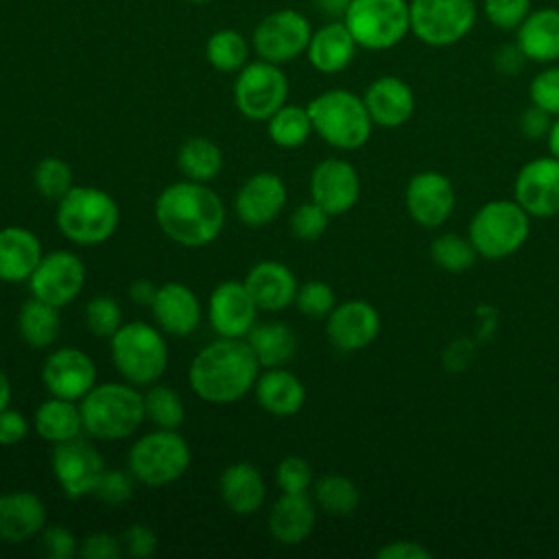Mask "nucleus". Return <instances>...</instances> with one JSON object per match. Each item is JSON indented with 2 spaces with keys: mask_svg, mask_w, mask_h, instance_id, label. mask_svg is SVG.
<instances>
[{
  "mask_svg": "<svg viewBox=\"0 0 559 559\" xmlns=\"http://www.w3.org/2000/svg\"><path fill=\"white\" fill-rule=\"evenodd\" d=\"M41 255V242L31 229L20 225L0 229V282H28Z\"/></svg>",
  "mask_w": 559,
  "mask_h": 559,
  "instance_id": "27",
  "label": "nucleus"
},
{
  "mask_svg": "<svg viewBox=\"0 0 559 559\" xmlns=\"http://www.w3.org/2000/svg\"><path fill=\"white\" fill-rule=\"evenodd\" d=\"M312 129L334 148H360L369 135L373 120L360 96L349 90H328L308 105Z\"/></svg>",
  "mask_w": 559,
  "mask_h": 559,
  "instance_id": "6",
  "label": "nucleus"
},
{
  "mask_svg": "<svg viewBox=\"0 0 559 559\" xmlns=\"http://www.w3.org/2000/svg\"><path fill=\"white\" fill-rule=\"evenodd\" d=\"M515 44L524 52L526 61H559V9H531L524 22L515 28Z\"/></svg>",
  "mask_w": 559,
  "mask_h": 559,
  "instance_id": "26",
  "label": "nucleus"
},
{
  "mask_svg": "<svg viewBox=\"0 0 559 559\" xmlns=\"http://www.w3.org/2000/svg\"><path fill=\"white\" fill-rule=\"evenodd\" d=\"M159 229L177 245L205 247L225 225L221 197L201 181H177L166 186L155 201Z\"/></svg>",
  "mask_w": 559,
  "mask_h": 559,
  "instance_id": "1",
  "label": "nucleus"
},
{
  "mask_svg": "<svg viewBox=\"0 0 559 559\" xmlns=\"http://www.w3.org/2000/svg\"><path fill=\"white\" fill-rule=\"evenodd\" d=\"M330 214L314 201L301 203L290 214V231L299 240H317L328 227Z\"/></svg>",
  "mask_w": 559,
  "mask_h": 559,
  "instance_id": "46",
  "label": "nucleus"
},
{
  "mask_svg": "<svg viewBox=\"0 0 559 559\" xmlns=\"http://www.w3.org/2000/svg\"><path fill=\"white\" fill-rule=\"evenodd\" d=\"M127 465L142 485L162 487L188 472L190 445L177 430L157 428L131 445Z\"/></svg>",
  "mask_w": 559,
  "mask_h": 559,
  "instance_id": "8",
  "label": "nucleus"
},
{
  "mask_svg": "<svg viewBox=\"0 0 559 559\" xmlns=\"http://www.w3.org/2000/svg\"><path fill=\"white\" fill-rule=\"evenodd\" d=\"M373 124L384 129L402 127L415 111V96L400 76H380L365 90L362 96Z\"/></svg>",
  "mask_w": 559,
  "mask_h": 559,
  "instance_id": "24",
  "label": "nucleus"
},
{
  "mask_svg": "<svg viewBox=\"0 0 559 559\" xmlns=\"http://www.w3.org/2000/svg\"><path fill=\"white\" fill-rule=\"evenodd\" d=\"M317 511L306 493H282L269 513V533L284 546L301 544L314 528Z\"/></svg>",
  "mask_w": 559,
  "mask_h": 559,
  "instance_id": "30",
  "label": "nucleus"
},
{
  "mask_svg": "<svg viewBox=\"0 0 559 559\" xmlns=\"http://www.w3.org/2000/svg\"><path fill=\"white\" fill-rule=\"evenodd\" d=\"M552 127V114H548L546 109L531 105L528 109H524V114L520 116V131L528 138V140H539V138H548V131Z\"/></svg>",
  "mask_w": 559,
  "mask_h": 559,
  "instance_id": "53",
  "label": "nucleus"
},
{
  "mask_svg": "<svg viewBox=\"0 0 559 559\" xmlns=\"http://www.w3.org/2000/svg\"><path fill=\"white\" fill-rule=\"evenodd\" d=\"M46 526V507L33 491L0 496V542L22 544L37 537Z\"/></svg>",
  "mask_w": 559,
  "mask_h": 559,
  "instance_id": "25",
  "label": "nucleus"
},
{
  "mask_svg": "<svg viewBox=\"0 0 559 559\" xmlns=\"http://www.w3.org/2000/svg\"><path fill=\"white\" fill-rule=\"evenodd\" d=\"M11 402V382L9 376L0 369V411H4Z\"/></svg>",
  "mask_w": 559,
  "mask_h": 559,
  "instance_id": "58",
  "label": "nucleus"
},
{
  "mask_svg": "<svg viewBox=\"0 0 559 559\" xmlns=\"http://www.w3.org/2000/svg\"><path fill=\"white\" fill-rule=\"evenodd\" d=\"M258 371L260 362L245 338L218 336L192 358L188 382L203 402L231 404L255 386Z\"/></svg>",
  "mask_w": 559,
  "mask_h": 559,
  "instance_id": "2",
  "label": "nucleus"
},
{
  "mask_svg": "<svg viewBox=\"0 0 559 559\" xmlns=\"http://www.w3.org/2000/svg\"><path fill=\"white\" fill-rule=\"evenodd\" d=\"M205 57L218 72H238L249 63V41L234 28H218L205 41Z\"/></svg>",
  "mask_w": 559,
  "mask_h": 559,
  "instance_id": "37",
  "label": "nucleus"
},
{
  "mask_svg": "<svg viewBox=\"0 0 559 559\" xmlns=\"http://www.w3.org/2000/svg\"><path fill=\"white\" fill-rule=\"evenodd\" d=\"M515 201L528 216L550 218L559 214V159L537 157L524 164L515 177Z\"/></svg>",
  "mask_w": 559,
  "mask_h": 559,
  "instance_id": "17",
  "label": "nucleus"
},
{
  "mask_svg": "<svg viewBox=\"0 0 559 559\" xmlns=\"http://www.w3.org/2000/svg\"><path fill=\"white\" fill-rule=\"evenodd\" d=\"M314 500L330 515H349L358 509V487L341 474H328L314 483Z\"/></svg>",
  "mask_w": 559,
  "mask_h": 559,
  "instance_id": "38",
  "label": "nucleus"
},
{
  "mask_svg": "<svg viewBox=\"0 0 559 559\" xmlns=\"http://www.w3.org/2000/svg\"><path fill=\"white\" fill-rule=\"evenodd\" d=\"M39 546L41 552L50 559H72L79 552L76 537L61 524L44 526L39 533Z\"/></svg>",
  "mask_w": 559,
  "mask_h": 559,
  "instance_id": "49",
  "label": "nucleus"
},
{
  "mask_svg": "<svg viewBox=\"0 0 559 559\" xmlns=\"http://www.w3.org/2000/svg\"><path fill=\"white\" fill-rule=\"evenodd\" d=\"M33 183L41 197L59 201L74 186L72 168L59 157H44L37 162V166L33 170Z\"/></svg>",
  "mask_w": 559,
  "mask_h": 559,
  "instance_id": "41",
  "label": "nucleus"
},
{
  "mask_svg": "<svg viewBox=\"0 0 559 559\" xmlns=\"http://www.w3.org/2000/svg\"><path fill=\"white\" fill-rule=\"evenodd\" d=\"M531 103L559 116V66H548L537 72L528 85Z\"/></svg>",
  "mask_w": 559,
  "mask_h": 559,
  "instance_id": "48",
  "label": "nucleus"
},
{
  "mask_svg": "<svg viewBox=\"0 0 559 559\" xmlns=\"http://www.w3.org/2000/svg\"><path fill=\"white\" fill-rule=\"evenodd\" d=\"M548 148H550V155L559 159V116L557 120H552V127L548 131Z\"/></svg>",
  "mask_w": 559,
  "mask_h": 559,
  "instance_id": "59",
  "label": "nucleus"
},
{
  "mask_svg": "<svg viewBox=\"0 0 559 559\" xmlns=\"http://www.w3.org/2000/svg\"><path fill=\"white\" fill-rule=\"evenodd\" d=\"M245 341L249 343L260 367L264 369L286 365L297 352V336L293 328L282 321L255 323L245 336Z\"/></svg>",
  "mask_w": 559,
  "mask_h": 559,
  "instance_id": "33",
  "label": "nucleus"
},
{
  "mask_svg": "<svg viewBox=\"0 0 559 559\" xmlns=\"http://www.w3.org/2000/svg\"><path fill=\"white\" fill-rule=\"evenodd\" d=\"M454 188L450 179L435 170L417 173L406 186V207L421 227L443 225L454 210Z\"/></svg>",
  "mask_w": 559,
  "mask_h": 559,
  "instance_id": "19",
  "label": "nucleus"
},
{
  "mask_svg": "<svg viewBox=\"0 0 559 559\" xmlns=\"http://www.w3.org/2000/svg\"><path fill=\"white\" fill-rule=\"evenodd\" d=\"M157 288H159V286H155L151 280L140 277V280H135V282L129 284V290H127V293H129L131 301H135L138 306H151L153 299H155V295H157Z\"/></svg>",
  "mask_w": 559,
  "mask_h": 559,
  "instance_id": "56",
  "label": "nucleus"
},
{
  "mask_svg": "<svg viewBox=\"0 0 559 559\" xmlns=\"http://www.w3.org/2000/svg\"><path fill=\"white\" fill-rule=\"evenodd\" d=\"M151 310L159 330L170 336H190L201 323L199 297L192 288L179 282L159 286Z\"/></svg>",
  "mask_w": 559,
  "mask_h": 559,
  "instance_id": "22",
  "label": "nucleus"
},
{
  "mask_svg": "<svg viewBox=\"0 0 559 559\" xmlns=\"http://www.w3.org/2000/svg\"><path fill=\"white\" fill-rule=\"evenodd\" d=\"M33 428L44 441H50L55 445L70 441L83 430L81 408L72 400L50 395L37 406L33 415Z\"/></svg>",
  "mask_w": 559,
  "mask_h": 559,
  "instance_id": "32",
  "label": "nucleus"
},
{
  "mask_svg": "<svg viewBox=\"0 0 559 559\" xmlns=\"http://www.w3.org/2000/svg\"><path fill=\"white\" fill-rule=\"evenodd\" d=\"M83 430L98 441H120L131 437L144 415V395L122 382L94 384L92 391L79 400Z\"/></svg>",
  "mask_w": 559,
  "mask_h": 559,
  "instance_id": "3",
  "label": "nucleus"
},
{
  "mask_svg": "<svg viewBox=\"0 0 559 559\" xmlns=\"http://www.w3.org/2000/svg\"><path fill=\"white\" fill-rule=\"evenodd\" d=\"M28 435V419L15 411V408H4L0 411V445H17L26 439Z\"/></svg>",
  "mask_w": 559,
  "mask_h": 559,
  "instance_id": "52",
  "label": "nucleus"
},
{
  "mask_svg": "<svg viewBox=\"0 0 559 559\" xmlns=\"http://www.w3.org/2000/svg\"><path fill=\"white\" fill-rule=\"evenodd\" d=\"M133 480L135 478L129 469H105L92 496L109 507L124 504L133 496Z\"/></svg>",
  "mask_w": 559,
  "mask_h": 559,
  "instance_id": "47",
  "label": "nucleus"
},
{
  "mask_svg": "<svg viewBox=\"0 0 559 559\" xmlns=\"http://www.w3.org/2000/svg\"><path fill=\"white\" fill-rule=\"evenodd\" d=\"M105 469L100 452L85 439L74 437L55 445L52 474L68 498L92 496Z\"/></svg>",
  "mask_w": 559,
  "mask_h": 559,
  "instance_id": "14",
  "label": "nucleus"
},
{
  "mask_svg": "<svg viewBox=\"0 0 559 559\" xmlns=\"http://www.w3.org/2000/svg\"><path fill=\"white\" fill-rule=\"evenodd\" d=\"M345 26L365 50H389L411 33V7L406 0H352Z\"/></svg>",
  "mask_w": 559,
  "mask_h": 559,
  "instance_id": "9",
  "label": "nucleus"
},
{
  "mask_svg": "<svg viewBox=\"0 0 559 559\" xmlns=\"http://www.w3.org/2000/svg\"><path fill=\"white\" fill-rule=\"evenodd\" d=\"M288 98V79L277 63L249 61L234 83L236 109L249 120H269Z\"/></svg>",
  "mask_w": 559,
  "mask_h": 559,
  "instance_id": "11",
  "label": "nucleus"
},
{
  "mask_svg": "<svg viewBox=\"0 0 559 559\" xmlns=\"http://www.w3.org/2000/svg\"><path fill=\"white\" fill-rule=\"evenodd\" d=\"M478 251L474 249L469 238H461L456 234H443L430 245V258L445 271L461 273L467 271L476 262Z\"/></svg>",
  "mask_w": 559,
  "mask_h": 559,
  "instance_id": "40",
  "label": "nucleus"
},
{
  "mask_svg": "<svg viewBox=\"0 0 559 559\" xmlns=\"http://www.w3.org/2000/svg\"><path fill=\"white\" fill-rule=\"evenodd\" d=\"M109 349L114 367L133 386L157 382L168 367L164 332L144 321L122 323L109 338Z\"/></svg>",
  "mask_w": 559,
  "mask_h": 559,
  "instance_id": "5",
  "label": "nucleus"
},
{
  "mask_svg": "<svg viewBox=\"0 0 559 559\" xmlns=\"http://www.w3.org/2000/svg\"><path fill=\"white\" fill-rule=\"evenodd\" d=\"M356 48H358V44L352 37L345 22L334 20V22H328L321 28L312 31L306 55L314 70H319L323 74H336L354 61Z\"/></svg>",
  "mask_w": 559,
  "mask_h": 559,
  "instance_id": "28",
  "label": "nucleus"
},
{
  "mask_svg": "<svg viewBox=\"0 0 559 559\" xmlns=\"http://www.w3.org/2000/svg\"><path fill=\"white\" fill-rule=\"evenodd\" d=\"M223 504L236 515L255 513L266 498V485L260 469L251 463H231L218 478Z\"/></svg>",
  "mask_w": 559,
  "mask_h": 559,
  "instance_id": "29",
  "label": "nucleus"
},
{
  "mask_svg": "<svg viewBox=\"0 0 559 559\" xmlns=\"http://www.w3.org/2000/svg\"><path fill=\"white\" fill-rule=\"evenodd\" d=\"M483 15L500 31H515L531 13V0H483Z\"/></svg>",
  "mask_w": 559,
  "mask_h": 559,
  "instance_id": "45",
  "label": "nucleus"
},
{
  "mask_svg": "<svg viewBox=\"0 0 559 559\" xmlns=\"http://www.w3.org/2000/svg\"><path fill=\"white\" fill-rule=\"evenodd\" d=\"M186 2H192V4H207V2H214V0H186Z\"/></svg>",
  "mask_w": 559,
  "mask_h": 559,
  "instance_id": "60",
  "label": "nucleus"
},
{
  "mask_svg": "<svg viewBox=\"0 0 559 559\" xmlns=\"http://www.w3.org/2000/svg\"><path fill=\"white\" fill-rule=\"evenodd\" d=\"M430 550H426L417 542H391L378 550V559H430Z\"/></svg>",
  "mask_w": 559,
  "mask_h": 559,
  "instance_id": "54",
  "label": "nucleus"
},
{
  "mask_svg": "<svg viewBox=\"0 0 559 559\" xmlns=\"http://www.w3.org/2000/svg\"><path fill=\"white\" fill-rule=\"evenodd\" d=\"M253 389L258 404L275 417H290L299 413L306 402L304 382L282 367H271L258 376Z\"/></svg>",
  "mask_w": 559,
  "mask_h": 559,
  "instance_id": "31",
  "label": "nucleus"
},
{
  "mask_svg": "<svg viewBox=\"0 0 559 559\" xmlns=\"http://www.w3.org/2000/svg\"><path fill=\"white\" fill-rule=\"evenodd\" d=\"M59 332H61V317L57 306L41 301L37 297H31L20 306L17 334L28 347H35V349L50 347L57 341Z\"/></svg>",
  "mask_w": 559,
  "mask_h": 559,
  "instance_id": "34",
  "label": "nucleus"
},
{
  "mask_svg": "<svg viewBox=\"0 0 559 559\" xmlns=\"http://www.w3.org/2000/svg\"><path fill=\"white\" fill-rule=\"evenodd\" d=\"M528 212L518 201H489L469 223V240L478 255L500 260L515 253L528 238Z\"/></svg>",
  "mask_w": 559,
  "mask_h": 559,
  "instance_id": "7",
  "label": "nucleus"
},
{
  "mask_svg": "<svg viewBox=\"0 0 559 559\" xmlns=\"http://www.w3.org/2000/svg\"><path fill=\"white\" fill-rule=\"evenodd\" d=\"M55 223L76 245L92 247L109 240L120 223V210L111 194L94 186H72L57 201Z\"/></svg>",
  "mask_w": 559,
  "mask_h": 559,
  "instance_id": "4",
  "label": "nucleus"
},
{
  "mask_svg": "<svg viewBox=\"0 0 559 559\" xmlns=\"http://www.w3.org/2000/svg\"><path fill=\"white\" fill-rule=\"evenodd\" d=\"M334 304H336V295L332 286H328L325 282L312 280L297 288L295 306L301 314L310 319H328V314L334 310Z\"/></svg>",
  "mask_w": 559,
  "mask_h": 559,
  "instance_id": "43",
  "label": "nucleus"
},
{
  "mask_svg": "<svg viewBox=\"0 0 559 559\" xmlns=\"http://www.w3.org/2000/svg\"><path fill=\"white\" fill-rule=\"evenodd\" d=\"M266 122L271 142L282 148H297L306 144L314 131L308 107L301 105H282Z\"/></svg>",
  "mask_w": 559,
  "mask_h": 559,
  "instance_id": "36",
  "label": "nucleus"
},
{
  "mask_svg": "<svg viewBox=\"0 0 559 559\" xmlns=\"http://www.w3.org/2000/svg\"><path fill=\"white\" fill-rule=\"evenodd\" d=\"M325 332L336 349L358 352L378 336L380 314L371 304L362 299H352L334 306V310L328 314Z\"/></svg>",
  "mask_w": 559,
  "mask_h": 559,
  "instance_id": "20",
  "label": "nucleus"
},
{
  "mask_svg": "<svg viewBox=\"0 0 559 559\" xmlns=\"http://www.w3.org/2000/svg\"><path fill=\"white\" fill-rule=\"evenodd\" d=\"M286 199V186L277 175L258 173L240 186L234 199V207L245 225L262 227L280 216Z\"/></svg>",
  "mask_w": 559,
  "mask_h": 559,
  "instance_id": "21",
  "label": "nucleus"
},
{
  "mask_svg": "<svg viewBox=\"0 0 559 559\" xmlns=\"http://www.w3.org/2000/svg\"><path fill=\"white\" fill-rule=\"evenodd\" d=\"M144 415L157 426L177 430L183 424L186 408L179 393L166 384L153 382L144 393Z\"/></svg>",
  "mask_w": 559,
  "mask_h": 559,
  "instance_id": "39",
  "label": "nucleus"
},
{
  "mask_svg": "<svg viewBox=\"0 0 559 559\" xmlns=\"http://www.w3.org/2000/svg\"><path fill=\"white\" fill-rule=\"evenodd\" d=\"M85 286V266L72 251H50L28 277L31 295L57 308L72 304Z\"/></svg>",
  "mask_w": 559,
  "mask_h": 559,
  "instance_id": "13",
  "label": "nucleus"
},
{
  "mask_svg": "<svg viewBox=\"0 0 559 559\" xmlns=\"http://www.w3.org/2000/svg\"><path fill=\"white\" fill-rule=\"evenodd\" d=\"M310 194L330 216L349 212L360 194L356 168L345 159H323L310 175Z\"/></svg>",
  "mask_w": 559,
  "mask_h": 559,
  "instance_id": "18",
  "label": "nucleus"
},
{
  "mask_svg": "<svg viewBox=\"0 0 559 559\" xmlns=\"http://www.w3.org/2000/svg\"><path fill=\"white\" fill-rule=\"evenodd\" d=\"M177 166L179 170L192 179V181H201L207 183L212 181L221 168H223V151L218 148L216 142H212L210 138L203 135H194L188 138L177 153Z\"/></svg>",
  "mask_w": 559,
  "mask_h": 559,
  "instance_id": "35",
  "label": "nucleus"
},
{
  "mask_svg": "<svg viewBox=\"0 0 559 559\" xmlns=\"http://www.w3.org/2000/svg\"><path fill=\"white\" fill-rule=\"evenodd\" d=\"M411 33L432 48L459 44L476 24L474 0H411Z\"/></svg>",
  "mask_w": 559,
  "mask_h": 559,
  "instance_id": "10",
  "label": "nucleus"
},
{
  "mask_svg": "<svg viewBox=\"0 0 559 559\" xmlns=\"http://www.w3.org/2000/svg\"><path fill=\"white\" fill-rule=\"evenodd\" d=\"M258 306L245 282H221L207 301V319L212 330L223 338H245L255 325Z\"/></svg>",
  "mask_w": 559,
  "mask_h": 559,
  "instance_id": "16",
  "label": "nucleus"
},
{
  "mask_svg": "<svg viewBox=\"0 0 559 559\" xmlns=\"http://www.w3.org/2000/svg\"><path fill=\"white\" fill-rule=\"evenodd\" d=\"M310 37L312 26L304 13L295 9H277L258 22L251 44L260 59L282 66L304 55Z\"/></svg>",
  "mask_w": 559,
  "mask_h": 559,
  "instance_id": "12",
  "label": "nucleus"
},
{
  "mask_svg": "<svg viewBox=\"0 0 559 559\" xmlns=\"http://www.w3.org/2000/svg\"><path fill=\"white\" fill-rule=\"evenodd\" d=\"M122 542L109 533H92L83 539L79 555L83 559H118L122 555Z\"/></svg>",
  "mask_w": 559,
  "mask_h": 559,
  "instance_id": "51",
  "label": "nucleus"
},
{
  "mask_svg": "<svg viewBox=\"0 0 559 559\" xmlns=\"http://www.w3.org/2000/svg\"><path fill=\"white\" fill-rule=\"evenodd\" d=\"M524 61H526V57H524V52L518 48V44H504V46H500L498 50H496V55H493V66H496V70L500 72V74H518L520 70H522V66H524Z\"/></svg>",
  "mask_w": 559,
  "mask_h": 559,
  "instance_id": "55",
  "label": "nucleus"
},
{
  "mask_svg": "<svg viewBox=\"0 0 559 559\" xmlns=\"http://www.w3.org/2000/svg\"><path fill=\"white\" fill-rule=\"evenodd\" d=\"M85 325L98 338H111L122 325V308L109 295L92 297L85 306Z\"/></svg>",
  "mask_w": 559,
  "mask_h": 559,
  "instance_id": "42",
  "label": "nucleus"
},
{
  "mask_svg": "<svg viewBox=\"0 0 559 559\" xmlns=\"http://www.w3.org/2000/svg\"><path fill=\"white\" fill-rule=\"evenodd\" d=\"M122 550L135 559H146L157 550V537L148 526L133 524L124 531Z\"/></svg>",
  "mask_w": 559,
  "mask_h": 559,
  "instance_id": "50",
  "label": "nucleus"
},
{
  "mask_svg": "<svg viewBox=\"0 0 559 559\" xmlns=\"http://www.w3.org/2000/svg\"><path fill=\"white\" fill-rule=\"evenodd\" d=\"M245 286L253 297L258 310H284L295 304L297 297V277L295 273L277 262V260H262L253 264L245 277Z\"/></svg>",
  "mask_w": 559,
  "mask_h": 559,
  "instance_id": "23",
  "label": "nucleus"
},
{
  "mask_svg": "<svg viewBox=\"0 0 559 559\" xmlns=\"http://www.w3.org/2000/svg\"><path fill=\"white\" fill-rule=\"evenodd\" d=\"M275 480L282 493H306L312 485V467L306 459L288 454L277 463Z\"/></svg>",
  "mask_w": 559,
  "mask_h": 559,
  "instance_id": "44",
  "label": "nucleus"
},
{
  "mask_svg": "<svg viewBox=\"0 0 559 559\" xmlns=\"http://www.w3.org/2000/svg\"><path fill=\"white\" fill-rule=\"evenodd\" d=\"M349 2L352 0H314V4L319 7L321 13H325L330 17H341V20H343Z\"/></svg>",
  "mask_w": 559,
  "mask_h": 559,
  "instance_id": "57",
  "label": "nucleus"
},
{
  "mask_svg": "<svg viewBox=\"0 0 559 559\" xmlns=\"http://www.w3.org/2000/svg\"><path fill=\"white\" fill-rule=\"evenodd\" d=\"M41 382L50 395L79 402L96 384V365L79 347H59L46 356Z\"/></svg>",
  "mask_w": 559,
  "mask_h": 559,
  "instance_id": "15",
  "label": "nucleus"
}]
</instances>
